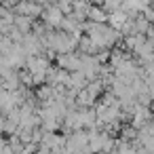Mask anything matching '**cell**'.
I'll return each instance as SVG.
<instances>
[{
	"instance_id": "1",
	"label": "cell",
	"mask_w": 154,
	"mask_h": 154,
	"mask_svg": "<svg viewBox=\"0 0 154 154\" xmlns=\"http://www.w3.org/2000/svg\"><path fill=\"white\" fill-rule=\"evenodd\" d=\"M63 11L59 9V7H51V9H47V13H45V21L49 23V26H61L63 23V15H61Z\"/></svg>"
},
{
	"instance_id": "2",
	"label": "cell",
	"mask_w": 154,
	"mask_h": 154,
	"mask_svg": "<svg viewBox=\"0 0 154 154\" xmlns=\"http://www.w3.org/2000/svg\"><path fill=\"white\" fill-rule=\"evenodd\" d=\"M89 19H91V23H103V21L110 19V17L106 15L103 9H99V7H91V11H89Z\"/></svg>"
}]
</instances>
